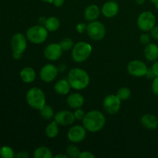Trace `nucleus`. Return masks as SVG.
<instances>
[{
    "label": "nucleus",
    "instance_id": "1",
    "mask_svg": "<svg viewBox=\"0 0 158 158\" xmlns=\"http://www.w3.org/2000/svg\"><path fill=\"white\" fill-rule=\"evenodd\" d=\"M82 123L86 131L91 133H97L104 127L106 117L102 112L94 110L86 113Z\"/></svg>",
    "mask_w": 158,
    "mask_h": 158
},
{
    "label": "nucleus",
    "instance_id": "2",
    "mask_svg": "<svg viewBox=\"0 0 158 158\" xmlns=\"http://www.w3.org/2000/svg\"><path fill=\"white\" fill-rule=\"evenodd\" d=\"M67 80L71 88L76 90H82L89 86L90 79L86 70L81 68H73L69 71Z\"/></svg>",
    "mask_w": 158,
    "mask_h": 158
},
{
    "label": "nucleus",
    "instance_id": "3",
    "mask_svg": "<svg viewBox=\"0 0 158 158\" xmlns=\"http://www.w3.org/2000/svg\"><path fill=\"white\" fill-rule=\"evenodd\" d=\"M26 100L30 107L40 110L45 104L46 99L43 89L39 87H32L27 91Z\"/></svg>",
    "mask_w": 158,
    "mask_h": 158
},
{
    "label": "nucleus",
    "instance_id": "4",
    "mask_svg": "<svg viewBox=\"0 0 158 158\" xmlns=\"http://www.w3.org/2000/svg\"><path fill=\"white\" fill-rule=\"evenodd\" d=\"M92 51V46L89 43L80 41L74 44L72 49L71 56L76 63H83L89 59Z\"/></svg>",
    "mask_w": 158,
    "mask_h": 158
},
{
    "label": "nucleus",
    "instance_id": "5",
    "mask_svg": "<svg viewBox=\"0 0 158 158\" xmlns=\"http://www.w3.org/2000/svg\"><path fill=\"white\" fill-rule=\"evenodd\" d=\"M49 31L44 26L35 25L31 26L26 31V38L30 43L33 44H41L43 43L48 38Z\"/></svg>",
    "mask_w": 158,
    "mask_h": 158
},
{
    "label": "nucleus",
    "instance_id": "6",
    "mask_svg": "<svg viewBox=\"0 0 158 158\" xmlns=\"http://www.w3.org/2000/svg\"><path fill=\"white\" fill-rule=\"evenodd\" d=\"M86 33L91 40L100 41L106 35V28L103 23L97 20L89 22L86 27Z\"/></svg>",
    "mask_w": 158,
    "mask_h": 158
},
{
    "label": "nucleus",
    "instance_id": "7",
    "mask_svg": "<svg viewBox=\"0 0 158 158\" xmlns=\"http://www.w3.org/2000/svg\"><path fill=\"white\" fill-rule=\"evenodd\" d=\"M137 23L140 30L143 32H149L155 26L156 17L153 12L145 11L139 15Z\"/></svg>",
    "mask_w": 158,
    "mask_h": 158
},
{
    "label": "nucleus",
    "instance_id": "8",
    "mask_svg": "<svg viewBox=\"0 0 158 158\" xmlns=\"http://www.w3.org/2000/svg\"><path fill=\"white\" fill-rule=\"evenodd\" d=\"M103 106L105 111L110 115L117 114L121 107V100L115 94H110L104 98Z\"/></svg>",
    "mask_w": 158,
    "mask_h": 158
},
{
    "label": "nucleus",
    "instance_id": "9",
    "mask_svg": "<svg viewBox=\"0 0 158 158\" xmlns=\"http://www.w3.org/2000/svg\"><path fill=\"white\" fill-rule=\"evenodd\" d=\"M127 69L130 75L135 77H145L148 70V67L144 62L134 60L130 62L127 66Z\"/></svg>",
    "mask_w": 158,
    "mask_h": 158
},
{
    "label": "nucleus",
    "instance_id": "10",
    "mask_svg": "<svg viewBox=\"0 0 158 158\" xmlns=\"http://www.w3.org/2000/svg\"><path fill=\"white\" fill-rule=\"evenodd\" d=\"M87 131L81 125H75L71 127L67 132V138L71 143H79L83 141L86 137Z\"/></svg>",
    "mask_w": 158,
    "mask_h": 158
},
{
    "label": "nucleus",
    "instance_id": "11",
    "mask_svg": "<svg viewBox=\"0 0 158 158\" xmlns=\"http://www.w3.org/2000/svg\"><path fill=\"white\" fill-rule=\"evenodd\" d=\"M26 37L23 33H15L12 36L11 41V47L13 53L23 55L27 47V40Z\"/></svg>",
    "mask_w": 158,
    "mask_h": 158
},
{
    "label": "nucleus",
    "instance_id": "12",
    "mask_svg": "<svg viewBox=\"0 0 158 158\" xmlns=\"http://www.w3.org/2000/svg\"><path fill=\"white\" fill-rule=\"evenodd\" d=\"M59 69L55 65L47 63L41 68L40 71V77L45 83H51L58 76Z\"/></svg>",
    "mask_w": 158,
    "mask_h": 158
},
{
    "label": "nucleus",
    "instance_id": "13",
    "mask_svg": "<svg viewBox=\"0 0 158 158\" xmlns=\"http://www.w3.org/2000/svg\"><path fill=\"white\" fill-rule=\"evenodd\" d=\"M43 54L45 58L49 61H56L63 55V50L59 43H50L46 46Z\"/></svg>",
    "mask_w": 158,
    "mask_h": 158
},
{
    "label": "nucleus",
    "instance_id": "14",
    "mask_svg": "<svg viewBox=\"0 0 158 158\" xmlns=\"http://www.w3.org/2000/svg\"><path fill=\"white\" fill-rule=\"evenodd\" d=\"M54 120L61 126H70L73 124L76 119L73 113L69 110H61L54 115Z\"/></svg>",
    "mask_w": 158,
    "mask_h": 158
},
{
    "label": "nucleus",
    "instance_id": "15",
    "mask_svg": "<svg viewBox=\"0 0 158 158\" xmlns=\"http://www.w3.org/2000/svg\"><path fill=\"white\" fill-rule=\"evenodd\" d=\"M119 9H120V8H119L117 2L110 0V1L106 2L103 5L101 9V13L106 18H114L118 14Z\"/></svg>",
    "mask_w": 158,
    "mask_h": 158
},
{
    "label": "nucleus",
    "instance_id": "16",
    "mask_svg": "<svg viewBox=\"0 0 158 158\" xmlns=\"http://www.w3.org/2000/svg\"><path fill=\"white\" fill-rule=\"evenodd\" d=\"M140 123L145 129L154 131L158 128V118L152 114H145L140 118Z\"/></svg>",
    "mask_w": 158,
    "mask_h": 158
},
{
    "label": "nucleus",
    "instance_id": "17",
    "mask_svg": "<svg viewBox=\"0 0 158 158\" xmlns=\"http://www.w3.org/2000/svg\"><path fill=\"white\" fill-rule=\"evenodd\" d=\"M83 103H84V97L79 93H74V94H70L66 98V104L72 109L76 110L78 108H81Z\"/></svg>",
    "mask_w": 158,
    "mask_h": 158
},
{
    "label": "nucleus",
    "instance_id": "18",
    "mask_svg": "<svg viewBox=\"0 0 158 158\" xmlns=\"http://www.w3.org/2000/svg\"><path fill=\"white\" fill-rule=\"evenodd\" d=\"M100 12H101V9H100L98 6L92 4L85 9L83 16L87 22H93L97 20L100 17Z\"/></svg>",
    "mask_w": 158,
    "mask_h": 158
},
{
    "label": "nucleus",
    "instance_id": "19",
    "mask_svg": "<svg viewBox=\"0 0 158 158\" xmlns=\"http://www.w3.org/2000/svg\"><path fill=\"white\" fill-rule=\"evenodd\" d=\"M144 57L149 62H154L158 60V46L156 43H151L146 45L144 48Z\"/></svg>",
    "mask_w": 158,
    "mask_h": 158
},
{
    "label": "nucleus",
    "instance_id": "20",
    "mask_svg": "<svg viewBox=\"0 0 158 158\" xmlns=\"http://www.w3.org/2000/svg\"><path fill=\"white\" fill-rule=\"evenodd\" d=\"M71 86L67 80L62 79L57 81L54 85V90L60 95H66L70 91Z\"/></svg>",
    "mask_w": 158,
    "mask_h": 158
},
{
    "label": "nucleus",
    "instance_id": "21",
    "mask_svg": "<svg viewBox=\"0 0 158 158\" xmlns=\"http://www.w3.org/2000/svg\"><path fill=\"white\" fill-rule=\"evenodd\" d=\"M20 77H21V80H23V82L26 83H30L35 80L36 73H35V71L33 68L27 66V67L23 68L21 70Z\"/></svg>",
    "mask_w": 158,
    "mask_h": 158
},
{
    "label": "nucleus",
    "instance_id": "22",
    "mask_svg": "<svg viewBox=\"0 0 158 158\" xmlns=\"http://www.w3.org/2000/svg\"><path fill=\"white\" fill-rule=\"evenodd\" d=\"M44 26L49 32H56L60 27V21L55 16H50L46 18Z\"/></svg>",
    "mask_w": 158,
    "mask_h": 158
},
{
    "label": "nucleus",
    "instance_id": "23",
    "mask_svg": "<svg viewBox=\"0 0 158 158\" xmlns=\"http://www.w3.org/2000/svg\"><path fill=\"white\" fill-rule=\"evenodd\" d=\"M58 123L53 120L49 123V124L46 126V129H45V134H46V137L49 138H55L57 137L59 134V127Z\"/></svg>",
    "mask_w": 158,
    "mask_h": 158
},
{
    "label": "nucleus",
    "instance_id": "24",
    "mask_svg": "<svg viewBox=\"0 0 158 158\" xmlns=\"http://www.w3.org/2000/svg\"><path fill=\"white\" fill-rule=\"evenodd\" d=\"M34 158H52V151L46 147H39L34 151L33 152Z\"/></svg>",
    "mask_w": 158,
    "mask_h": 158
},
{
    "label": "nucleus",
    "instance_id": "25",
    "mask_svg": "<svg viewBox=\"0 0 158 158\" xmlns=\"http://www.w3.org/2000/svg\"><path fill=\"white\" fill-rule=\"evenodd\" d=\"M40 114L41 117H43L44 120H49L54 118V115H55L53 108L51 106H49V105L46 104H45L44 106L40 110Z\"/></svg>",
    "mask_w": 158,
    "mask_h": 158
},
{
    "label": "nucleus",
    "instance_id": "26",
    "mask_svg": "<svg viewBox=\"0 0 158 158\" xmlns=\"http://www.w3.org/2000/svg\"><path fill=\"white\" fill-rule=\"evenodd\" d=\"M80 153H81V151H80V148L77 145H75V143L69 144L66 148V154H67V156L69 157L79 158Z\"/></svg>",
    "mask_w": 158,
    "mask_h": 158
},
{
    "label": "nucleus",
    "instance_id": "27",
    "mask_svg": "<svg viewBox=\"0 0 158 158\" xmlns=\"http://www.w3.org/2000/svg\"><path fill=\"white\" fill-rule=\"evenodd\" d=\"M116 95L117 96V97H118L121 101L127 100L131 97V89L128 87H121L120 89H118V91H117Z\"/></svg>",
    "mask_w": 158,
    "mask_h": 158
},
{
    "label": "nucleus",
    "instance_id": "28",
    "mask_svg": "<svg viewBox=\"0 0 158 158\" xmlns=\"http://www.w3.org/2000/svg\"><path fill=\"white\" fill-rule=\"evenodd\" d=\"M59 45L60 46V47H61L63 51H69L73 49V47L74 46V43L72 39L65 38L63 39V40L59 43Z\"/></svg>",
    "mask_w": 158,
    "mask_h": 158
},
{
    "label": "nucleus",
    "instance_id": "29",
    "mask_svg": "<svg viewBox=\"0 0 158 158\" xmlns=\"http://www.w3.org/2000/svg\"><path fill=\"white\" fill-rule=\"evenodd\" d=\"M0 155H1L2 157L4 158H12L15 156L12 148L6 146L2 147L1 148V150H0Z\"/></svg>",
    "mask_w": 158,
    "mask_h": 158
},
{
    "label": "nucleus",
    "instance_id": "30",
    "mask_svg": "<svg viewBox=\"0 0 158 158\" xmlns=\"http://www.w3.org/2000/svg\"><path fill=\"white\" fill-rule=\"evenodd\" d=\"M73 114H74V117H75L76 120H83V119L84 118L85 115H86V113H85L84 110H82L81 108H78V109L75 110Z\"/></svg>",
    "mask_w": 158,
    "mask_h": 158
},
{
    "label": "nucleus",
    "instance_id": "31",
    "mask_svg": "<svg viewBox=\"0 0 158 158\" xmlns=\"http://www.w3.org/2000/svg\"><path fill=\"white\" fill-rule=\"evenodd\" d=\"M151 35L148 33H143L140 35V38H139V40H140V43L143 45H148L151 43Z\"/></svg>",
    "mask_w": 158,
    "mask_h": 158
},
{
    "label": "nucleus",
    "instance_id": "32",
    "mask_svg": "<svg viewBox=\"0 0 158 158\" xmlns=\"http://www.w3.org/2000/svg\"><path fill=\"white\" fill-rule=\"evenodd\" d=\"M151 90L154 95L158 97V77H156L153 80L152 84H151Z\"/></svg>",
    "mask_w": 158,
    "mask_h": 158
},
{
    "label": "nucleus",
    "instance_id": "33",
    "mask_svg": "<svg viewBox=\"0 0 158 158\" xmlns=\"http://www.w3.org/2000/svg\"><path fill=\"white\" fill-rule=\"evenodd\" d=\"M86 27H87V25L84 23H81L77 24V31L79 32V33H83V32H86Z\"/></svg>",
    "mask_w": 158,
    "mask_h": 158
},
{
    "label": "nucleus",
    "instance_id": "34",
    "mask_svg": "<svg viewBox=\"0 0 158 158\" xmlns=\"http://www.w3.org/2000/svg\"><path fill=\"white\" fill-rule=\"evenodd\" d=\"M79 158H95V155L90 151H83L80 153Z\"/></svg>",
    "mask_w": 158,
    "mask_h": 158
},
{
    "label": "nucleus",
    "instance_id": "35",
    "mask_svg": "<svg viewBox=\"0 0 158 158\" xmlns=\"http://www.w3.org/2000/svg\"><path fill=\"white\" fill-rule=\"evenodd\" d=\"M151 38L154 39V40H158V26H155L151 31Z\"/></svg>",
    "mask_w": 158,
    "mask_h": 158
},
{
    "label": "nucleus",
    "instance_id": "36",
    "mask_svg": "<svg viewBox=\"0 0 158 158\" xmlns=\"http://www.w3.org/2000/svg\"><path fill=\"white\" fill-rule=\"evenodd\" d=\"M151 69H152V71L154 72V73L155 74L156 77H158V61L157 60L153 62V64L152 66H151Z\"/></svg>",
    "mask_w": 158,
    "mask_h": 158
},
{
    "label": "nucleus",
    "instance_id": "37",
    "mask_svg": "<svg viewBox=\"0 0 158 158\" xmlns=\"http://www.w3.org/2000/svg\"><path fill=\"white\" fill-rule=\"evenodd\" d=\"M145 77H146L148 79V80H153L154 78H155L156 76H155V74L154 73V72L152 71V69L150 68V69H148V72H147Z\"/></svg>",
    "mask_w": 158,
    "mask_h": 158
},
{
    "label": "nucleus",
    "instance_id": "38",
    "mask_svg": "<svg viewBox=\"0 0 158 158\" xmlns=\"http://www.w3.org/2000/svg\"><path fill=\"white\" fill-rule=\"evenodd\" d=\"M64 2H65V0H53V1H52V4H53L56 7L60 8V7H61V6H63V4H64Z\"/></svg>",
    "mask_w": 158,
    "mask_h": 158
},
{
    "label": "nucleus",
    "instance_id": "39",
    "mask_svg": "<svg viewBox=\"0 0 158 158\" xmlns=\"http://www.w3.org/2000/svg\"><path fill=\"white\" fill-rule=\"evenodd\" d=\"M15 157L26 158V157H29V154H28V153L26 152V151H21V152L19 153L18 154H16V155H15Z\"/></svg>",
    "mask_w": 158,
    "mask_h": 158
},
{
    "label": "nucleus",
    "instance_id": "40",
    "mask_svg": "<svg viewBox=\"0 0 158 158\" xmlns=\"http://www.w3.org/2000/svg\"><path fill=\"white\" fill-rule=\"evenodd\" d=\"M46 18H45V17L43 16L40 17V19H39V23H40V25L44 26L45 23H46Z\"/></svg>",
    "mask_w": 158,
    "mask_h": 158
},
{
    "label": "nucleus",
    "instance_id": "41",
    "mask_svg": "<svg viewBox=\"0 0 158 158\" xmlns=\"http://www.w3.org/2000/svg\"><path fill=\"white\" fill-rule=\"evenodd\" d=\"M55 158H68L69 157L67 156V154H59L55 155Z\"/></svg>",
    "mask_w": 158,
    "mask_h": 158
},
{
    "label": "nucleus",
    "instance_id": "42",
    "mask_svg": "<svg viewBox=\"0 0 158 158\" xmlns=\"http://www.w3.org/2000/svg\"><path fill=\"white\" fill-rule=\"evenodd\" d=\"M22 56L23 55H20V54H17V53H13V52H12V56H13V58L15 59V60H19V59L22 57Z\"/></svg>",
    "mask_w": 158,
    "mask_h": 158
},
{
    "label": "nucleus",
    "instance_id": "43",
    "mask_svg": "<svg viewBox=\"0 0 158 158\" xmlns=\"http://www.w3.org/2000/svg\"><path fill=\"white\" fill-rule=\"evenodd\" d=\"M151 2L155 6L156 9H157V10L158 11V0H151Z\"/></svg>",
    "mask_w": 158,
    "mask_h": 158
},
{
    "label": "nucleus",
    "instance_id": "44",
    "mask_svg": "<svg viewBox=\"0 0 158 158\" xmlns=\"http://www.w3.org/2000/svg\"><path fill=\"white\" fill-rule=\"evenodd\" d=\"M60 68H58V69L59 70H61V72H63L65 70V69H66V66L64 64H60Z\"/></svg>",
    "mask_w": 158,
    "mask_h": 158
},
{
    "label": "nucleus",
    "instance_id": "45",
    "mask_svg": "<svg viewBox=\"0 0 158 158\" xmlns=\"http://www.w3.org/2000/svg\"><path fill=\"white\" fill-rule=\"evenodd\" d=\"M145 1H146V0H135V2H137L138 5H142V4H143V3L145 2Z\"/></svg>",
    "mask_w": 158,
    "mask_h": 158
},
{
    "label": "nucleus",
    "instance_id": "46",
    "mask_svg": "<svg viewBox=\"0 0 158 158\" xmlns=\"http://www.w3.org/2000/svg\"><path fill=\"white\" fill-rule=\"evenodd\" d=\"M43 2H48V3H52V1L53 0H42Z\"/></svg>",
    "mask_w": 158,
    "mask_h": 158
},
{
    "label": "nucleus",
    "instance_id": "47",
    "mask_svg": "<svg viewBox=\"0 0 158 158\" xmlns=\"http://www.w3.org/2000/svg\"><path fill=\"white\" fill-rule=\"evenodd\" d=\"M112 1H117V0H112Z\"/></svg>",
    "mask_w": 158,
    "mask_h": 158
}]
</instances>
